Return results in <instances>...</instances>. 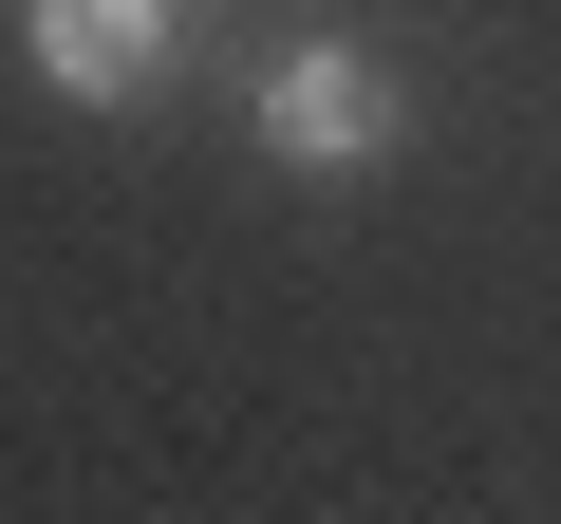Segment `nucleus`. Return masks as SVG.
<instances>
[{"instance_id":"1","label":"nucleus","mask_w":561,"mask_h":524,"mask_svg":"<svg viewBox=\"0 0 561 524\" xmlns=\"http://www.w3.org/2000/svg\"><path fill=\"white\" fill-rule=\"evenodd\" d=\"M243 132H262L280 169H393V150H412V94H393L375 38H280V57L243 76Z\"/></svg>"},{"instance_id":"2","label":"nucleus","mask_w":561,"mask_h":524,"mask_svg":"<svg viewBox=\"0 0 561 524\" xmlns=\"http://www.w3.org/2000/svg\"><path fill=\"white\" fill-rule=\"evenodd\" d=\"M20 57L57 113H150L187 76V0H20Z\"/></svg>"}]
</instances>
